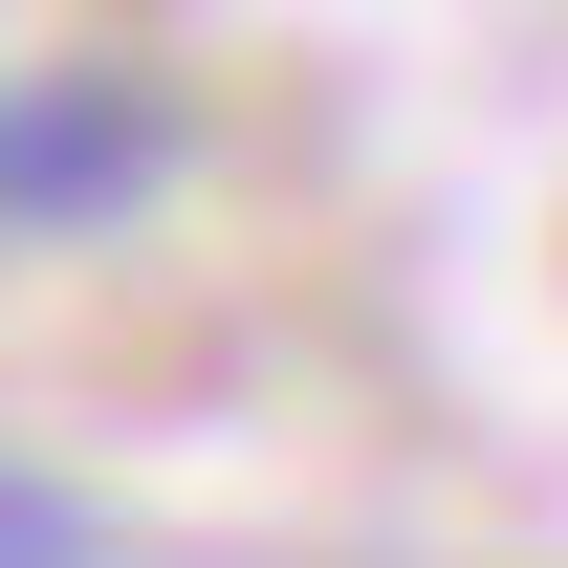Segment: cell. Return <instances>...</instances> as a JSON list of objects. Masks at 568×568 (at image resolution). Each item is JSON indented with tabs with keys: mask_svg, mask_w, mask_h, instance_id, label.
<instances>
[{
	"mask_svg": "<svg viewBox=\"0 0 568 568\" xmlns=\"http://www.w3.org/2000/svg\"><path fill=\"white\" fill-rule=\"evenodd\" d=\"M175 175V110H153L132 67H22L0 88V241H88L110 197H153Z\"/></svg>",
	"mask_w": 568,
	"mask_h": 568,
	"instance_id": "6da1fadb",
	"label": "cell"
}]
</instances>
